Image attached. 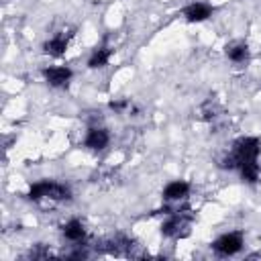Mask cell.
<instances>
[{"label": "cell", "mask_w": 261, "mask_h": 261, "mask_svg": "<svg viewBox=\"0 0 261 261\" xmlns=\"http://www.w3.org/2000/svg\"><path fill=\"white\" fill-rule=\"evenodd\" d=\"M43 80L47 82V86L51 88H65L69 86V82L73 80V69L69 65H47L41 69Z\"/></svg>", "instance_id": "5b68a950"}, {"label": "cell", "mask_w": 261, "mask_h": 261, "mask_svg": "<svg viewBox=\"0 0 261 261\" xmlns=\"http://www.w3.org/2000/svg\"><path fill=\"white\" fill-rule=\"evenodd\" d=\"M27 198L31 202H67L71 200V188L57 179H41L29 188Z\"/></svg>", "instance_id": "7a4b0ae2"}, {"label": "cell", "mask_w": 261, "mask_h": 261, "mask_svg": "<svg viewBox=\"0 0 261 261\" xmlns=\"http://www.w3.org/2000/svg\"><path fill=\"white\" fill-rule=\"evenodd\" d=\"M110 59H112V49L110 47H106V45L96 47L88 57V69H102L110 63Z\"/></svg>", "instance_id": "7c38bea8"}, {"label": "cell", "mask_w": 261, "mask_h": 261, "mask_svg": "<svg viewBox=\"0 0 261 261\" xmlns=\"http://www.w3.org/2000/svg\"><path fill=\"white\" fill-rule=\"evenodd\" d=\"M190 192H192V184L188 179H171L163 186L161 198L165 202H181L190 196Z\"/></svg>", "instance_id": "ba28073f"}, {"label": "cell", "mask_w": 261, "mask_h": 261, "mask_svg": "<svg viewBox=\"0 0 261 261\" xmlns=\"http://www.w3.org/2000/svg\"><path fill=\"white\" fill-rule=\"evenodd\" d=\"M224 55L230 63H237V65H243L249 61L251 57V51H249V45L245 41H232L224 47Z\"/></svg>", "instance_id": "8fae6325"}, {"label": "cell", "mask_w": 261, "mask_h": 261, "mask_svg": "<svg viewBox=\"0 0 261 261\" xmlns=\"http://www.w3.org/2000/svg\"><path fill=\"white\" fill-rule=\"evenodd\" d=\"M61 234H63L65 241L77 245V243H82V241L86 239V224H84L80 218H69V220L63 222Z\"/></svg>", "instance_id": "30bf717a"}, {"label": "cell", "mask_w": 261, "mask_h": 261, "mask_svg": "<svg viewBox=\"0 0 261 261\" xmlns=\"http://www.w3.org/2000/svg\"><path fill=\"white\" fill-rule=\"evenodd\" d=\"M190 224H192V214H188L186 210H171L161 222V234L167 239H179L190 230Z\"/></svg>", "instance_id": "3957f363"}, {"label": "cell", "mask_w": 261, "mask_h": 261, "mask_svg": "<svg viewBox=\"0 0 261 261\" xmlns=\"http://www.w3.org/2000/svg\"><path fill=\"white\" fill-rule=\"evenodd\" d=\"M212 14H214V6L208 4V2H204V0H194V2L186 4L184 10H181L184 20L186 22H192V24H200V22L208 20Z\"/></svg>", "instance_id": "8992f818"}, {"label": "cell", "mask_w": 261, "mask_h": 261, "mask_svg": "<svg viewBox=\"0 0 261 261\" xmlns=\"http://www.w3.org/2000/svg\"><path fill=\"white\" fill-rule=\"evenodd\" d=\"M261 155V139L255 135H243L232 141L230 151L220 159L222 169H239V165L247 161H259Z\"/></svg>", "instance_id": "6da1fadb"}, {"label": "cell", "mask_w": 261, "mask_h": 261, "mask_svg": "<svg viewBox=\"0 0 261 261\" xmlns=\"http://www.w3.org/2000/svg\"><path fill=\"white\" fill-rule=\"evenodd\" d=\"M69 39H71V33H65V31H59V33L51 35L43 43V53H47L51 57H63L69 49Z\"/></svg>", "instance_id": "9c48e42d"}, {"label": "cell", "mask_w": 261, "mask_h": 261, "mask_svg": "<svg viewBox=\"0 0 261 261\" xmlns=\"http://www.w3.org/2000/svg\"><path fill=\"white\" fill-rule=\"evenodd\" d=\"M108 108H110L114 114H122L124 110H128V108H130V102H128V100H124V98H118V100H112V102L108 104Z\"/></svg>", "instance_id": "5bb4252c"}, {"label": "cell", "mask_w": 261, "mask_h": 261, "mask_svg": "<svg viewBox=\"0 0 261 261\" xmlns=\"http://www.w3.org/2000/svg\"><path fill=\"white\" fill-rule=\"evenodd\" d=\"M110 130L106 128V126H90L88 130H86V135H84V141H82V145L88 149V151H96V153H100V151H104L108 145H110Z\"/></svg>", "instance_id": "52a82bcc"}, {"label": "cell", "mask_w": 261, "mask_h": 261, "mask_svg": "<svg viewBox=\"0 0 261 261\" xmlns=\"http://www.w3.org/2000/svg\"><path fill=\"white\" fill-rule=\"evenodd\" d=\"M245 247V237L241 230H228L222 232L220 237H216L212 241V251L220 257H232L237 253H241Z\"/></svg>", "instance_id": "277c9868"}, {"label": "cell", "mask_w": 261, "mask_h": 261, "mask_svg": "<svg viewBox=\"0 0 261 261\" xmlns=\"http://www.w3.org/2000/svg\"><path fill=\"white\" fill-rule=\"evenodd\" d=\"M237 171H239L241 179L245 184H249V186H255L261 179V165H259V161H247V163L239 165Z\"/></svg>", "instance_id": "4fadbf2b"}]
</instances>
